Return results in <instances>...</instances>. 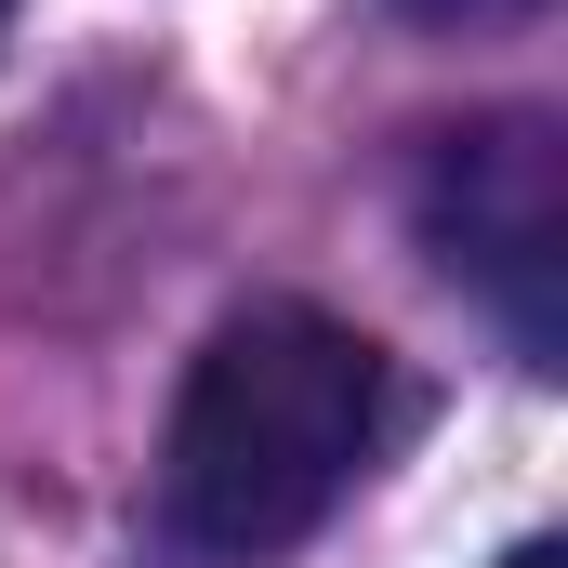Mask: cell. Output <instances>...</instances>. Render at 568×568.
<instances>
[{
	"label": "cell",
	"instance_id": "1",
	"mask_svg": "<svg viewBox=\"0 0 568 568\" xmlns=\"http://www.w3.org/2000/svg\"><path fill=\"white\" fill-rule=\"evenodd\" d=\"M371 449H384V344L317 304H252L199 344L172 397L159 516L199 556H291L357 489Z\"/></svg>",
	"mask_w": 568,
	"mask_h": 568
},
{
	"label": "cell",
	"instance_id": "5",
	"mask_svg": "<svg viewBox=\"0 0 568 568\" xmlns=\"http://www.w3.org/2000/svg\"><path fill=\"white\" fill-rule=\"evenodd\" d=\"M0 27H13V0H0Z\"/></svg>",
	"mask_w": 568,
	"mask_h": 568
},
{
	"label": "cell",
	"instance_id": "4",
	"mask_svg": "<svg viewBox=\"0 0 568 568\" xmlns=\"http://www.w3.org/2000/svg\"><path fill=\"white\" fill-rule=\"evenodd\" d=\"M503 568H568V556H556V542H516V556H503Z\"/></svg>",
	"mask_w": 568,
	"mask_h": 568
},
{
	"label": "cell",
	"instance_id": "3",
	"mask_svg": "<svg viewBox=\"0 0 568 568\" xmlns=\"http://www.w3.org/2000/svg\"><path fill=\"white\" fill-rule=\"evenodd\" d=\"M397 13H424V27H476V13H516V0H397Z\"/></svg>",
	"mask_w": 568,
	"mask_h": 568
},
{
	"label": "cell",
	"instance_id": "2",
	"mask_svg": "<svg viewBox=\"0 0 568 568\" xmlns=\"http://www.w3.org/2000/svg\"><path fill=\"white\" fill-rule=\"evenodd\" d=\"M424 239L449 252V278H476L529 357H556V265H568V185L542 120H489L449 133L424 172Z\"/></svg>",
	"mask_w": 568,
	"mask_h": 568
}]
</instances>
